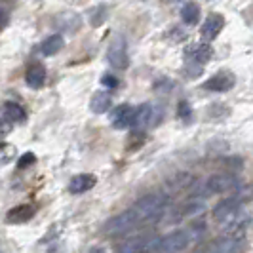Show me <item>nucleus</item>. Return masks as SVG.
<instances>
[{
  "mask_svg": "<svg viewBox=\"0 0 253 253\" xmlns=\"http://www.w3.org/2000/svg\"><path fill=\"white\" fill-rule=\"evenodd\" d=\"M223 27H225V19H223V15H219V13H211V15H208V17H206V21H204L200 33H202V37L206 38V40H213V38H217L219 35H221Z\"/></svg>",
  "mask_w": 253,
  "mask_h": 253,
  "instance_id": "nucleus-8",
  "label": "nucleus"
},
{
  "mask_svg": "<svg viewBox=\"0 0 253 253\" xmlns=\"http://www.w3.org/2000/svg\"><path fill=\"white\" fill-rule=\"evenodd\" d=\"M35 162H37V156H35L33 152H25V154L19 158V162H17V168H21V169H23V168H29L31 164H35Z\"/></svg>",
  "mask_w": 253,
  "mask_h": 253,
  "instance_id": "nucleus-22",
  "label": "nucleus"
},
{
  "mask_svg": "<svg viewBox=\"0 0 253 253\" xmlns=\"http://www.w3.org/2000/svg\"><path fill=\"white\" fill-rule=\"evenodd\" d=\"M101 84L105 86V88H116V86H118V80L111 75H105L101 78Z\"/></svg>",
  "mask_w": 253,
  "mask_h": 253,
  "instance_id": "nucleus-24",
  "label": "nucleus"
},
{
  "mask_svg": "<svg viewBox=\"0 0 253 253\" xmlns=\"http://www.w3.org/2000/svg\"><path fill=\"white\" fill-rule=\"evenodd\" d=\"M107 57H109V63L113 65L114 69H126L129 65V57H127V46L126 40L122 37H116L109 46L107 51Z\"/></svg>",
  "mask_w": 253,
  "mask_h": 253,
  "instance_id": "nucleus-6",
  "label": "nucleus"
},
{
  "mask_svg": "<svg viewBox=\"0 0 253 253\" xmlns=\"http://www.w3.org/2000/svg\"><path fill=\"white\" fill-rule=\"evenodd\" d=\"M234 84H236V76L230 71H219L215 76H211L210 80L204 82L202 88L208 91H228L234 88Z\"/></svg>",
  "mask_w": 253,
  "mask_h": 253,
  "instance_id": "nucleus-7",
  "label": "nucleus"
},
{
  "mask_svg": "<svg viewBox=\"0 0 253 253\" xmlns=\"http://www.w3.org/2000/svg\"><path fill=\"white\" fill-rule=\"evenodd\" d=\"M12 127H13V122L4 114V111L0 109V137L8 135V133L12 131Z\"/></svg>",
  "mask_w": 253,
  "mask_h": 253,
  "instance_id": "nucleus-21",
  "label": "nucleus"
},
{
  "mask_svg": "<svg viewBox=\"0 0 253 253\" xmlns=\"http://www.w3.org/2000/svg\"><path fill=\"white\" fill-rule=\"evenodd\" d=\"M152 118V107L149 103H143L137 109H133V120H131V126L135 127H145L147 124H151Z\"/></svg>",
  "mask_w": 253,
  "mask_h": 253,
  "instance_id": "nucleus-14",
  "label": "nucleus"
},
{
  "mask_svg": "<svg viewBox=\"0 0 253 253\" xmlns=\"http://www.w3.org/2000/svg\"><path fill=\"white\" fill-rule=\"evenodd\" d=\"M2 111H4V114L12 120L13 124H19V122H25V111L17 105V103H6L4 107H2Z\"/></svg>",
  "mask_w": 253,
  "mask_h": 253,
  "instance_id": "nucleus-18",
  "label": "nucleus"
},
{
  "mask_svg": "<svg viewBox=\"0 0 253 253\" xmlns=\"http://www.w3.org/2000/svg\"><path fill=\"white\" fill-rule=\"evenodd\" d=\"M111 120H113V126L116 127V129L129 127L131 126V120H133V107H129V105H120L113 113Z\"/></svg>",
  "mask_w": 253,
  "mask_h": 253,
  "instance_id": "nucleus-12",
  "label": "nucleus"
},
{
  "mask_svg": "<svg viewBox=\"0 0 253 253\" xmlns=\"http://www.w3.org/2000/svg\"><path fill=\"white\" fill-rule=\"evenodd\" d=\"M190 244L189 232L187 230H173L168 236H162L158 240V250L156 252H183Z\"/></svg>",
  "mask_w": 253,
  "mask_h": 253,
  "instance_id": "nucleus-5",
  "label": "nucleus"
},
{
  "mask_svg": "<svg viewBox=\"0 0 253 253\" xmlns=\"http://www.w3.org/2000/svg\"><path fill=\"white\" fill-rule=\"evenodd\" d=\"M240 187V179L232 177V175H211L206 181L204 190L208 194H232V192H238Z\"/></svg>",
  "mask_w": 253,
  "mask_h": 253,
  "instance_id": "nucleus-4",
  "label": "nucleus"
},
{
  "mask_svg": "<svg viewBox=\"0 0 253 253\" xmlns=\"http://www.w3.org/2000/svg\"><path fill=\"white\" fill-rule=\"evenodd\" d=\"M61 48H63V38H61V35H51V37H48L44 40L42 53L44 55H55Z\"/></svg>",
  "mask_w": 253,
  "mask_h": 253,
  "instance_id": "nucleus-17",
  "label": "nucleus"
},
{
  "mask_svg": "<svg viewBox=\"0 0 253 253\" xmlns=\"http://www.w3.org/2000/svg\"><path fill=\"white\" fill-rule=\"evenodd\" d=\"M177 114L179 118H183V120H189L192 111H190V105L187 101H181L179 103V109H177Z\"/></svg>",
  "mask_w": 253,
  "mask_h": 253,
  "instance_id": "nucleus-23",
  "label": "nucleus"
},
{
  "mask_svg": "<svg viewBox=\"0 0 253 253\" xmlns=\"http://www.w3.org/2000/svg\"><path fill=\"white\" fill-rule=\"evenodd\" d=\"M166 2H169V4H173V2H179V0H166Z\"/></svg>",
  "mask_w": 253,
  "mask_h": 253,
  "instance_id": "nucleus-26",
  "label": "nucleus"
},
{
  "mask_svg": "<svg viewBox=\"0 0 253 253\" xmlns=\"http://www.w3.org/2000/svg\"><path fill=\"white\" fill-rule=\"evenodd\" d=\"M185 55L192 59L194 63H208L211 57H213V48L208 44V42H200V44H192V46H187L185 50Z\"/></svg>",
  "mask_w": 253,
  "mask_h": 253,
  "instance_id": "nucleus-9",
  "label": "nucleus"
},
{
  "mask_svg": "<svg viewBox=\"0 0 253 253\" xmlns=\"http://www.w3.org/2000/svg\"><path fill=\"white\" fill-rule=\"evenodd\" d=\"M139 227V223H137V219L133 215V211L131 210H126V211H122V213H118V215L111 217L107 223H105V234H109V236H120V234H126L129 230H133V228Z\"/></svg>",
  "mask_w": 253,
  "mask_h": 253,
  "instance_id": "nucleus-2",
  "label": "nucleus"
},
{
  "mask_svg": "<svg viewBox=\"0 0 253 253\" xmlns=\"http://www.w3.org/2000/svg\"><path fill=\"white\" fill-rule=\"evenodd\" d=\"M181 19L187 23V25H196L198 19H200V6L196 2H187L183 8H181Z\"/></svg>",
  "mask_w": 253,
  "mask_h": 253,
  "instance_id": "nucleus-16",
  "label": "nucleus"
},
{
  "mask_svg": "<svg viewBox=\"0 0 253 253\" xmlns=\"http://www.w3.org/2000/svg\"><path fill=\"white\" fill-rule=\"evenodd\" d=\"M89 109H91V113H95V114L107 113V111L111 109V97H109L105 91L93 93V97H91V101H89Z\"/></svg>",
  "mask_w": 253,
  "mask_h": 253,
  "instance_id": "nucleus-15",
  "label": "nucleus"
},
{
  "mask_svg": "<svg viewBox=\"0 0 253 253\" xmlns=\"http://www.w3.org/2000/svg\"><path fill=\"white\" fill-rule=\"evenodd\" d=\"M4 21H6V12H4L2 8H0V25H2Z\"/></svg>",
  "mask_w": 253,
  "mask_h": 253,
  "instance_id": "nucleus-25",
  "label": "nucleus"
},
{
  "mask_svg": "<svg viewBox=\"0 0 253 253\" xmlns=\"http://www.w3.org/2000/svg\"><path fill=\"white\" fill-rule=\"evenodd\" d=\"M95 183H97L95 175H89V173H78V175H75V177L71 179V183H69V190H71L73 194H82V192H86V190L93 189V187H95Z\"/></svg>",
  "mask_w": 253,
  "mask_h": 253,
  "instance_id": "nucleus-11",
  "label": "nucleus"
},
{
  "mask_svg": "<svg viewBox=\"0 0 253 253\" xmlns=\"http://www.w3.org/2000/svg\"><path fill=\"white\" fill-rule=\"evenodd\" d=\"M89 15H91V25L93 27H99L105 21V17H107V10H105V6H97V8H93L91 12H89Z\"/></svg>",
  "mask_w": 253,
  "mask_h": 253,
  "instance_id": "nucleus-19",
  "label": "nucleus"
},
{
  "mask_svg": "<svg viewBox=\"0 0 253 253\" xmlns=\"http://www.w3.org/2000/svg\"><path fill=\"white\" fill-rule=\"evenodd\" d=\"M168 206H169V198L166 194H147V196L139 198L129 210L133 211V215H135L141 227V225H147V223L160 221L164 217Z\"/></svg>",
  "mask_w": 253,
  "mask_h": 253,
  "instance_id": "nucleus-1",
  "label": "nucleus"
},
{
  "mask_svg": "<svg viewBox=\"0 0 253 253\" xmlns=\"http://www.w3.org/2000/svg\"><path fill=\"white\" fill-rule=\"evenodd\" d=\"M158 240L160 236H151V234H135L129 236L118 246V252L135 253V252H156L158 250Z\"/></svg>",
  "mask_w": 253,
  "mask_h": 253,
  "instance_id": "nucleus-3",
  "label": "nucleus"
},
{
  "mask_svg": "<svg viewBox=\"0 0 253 253\" xmlns=\"http://www.w3.org/2000/svg\"><path fill=\"white\" fill-rule=\"evenodd\" d=\"M13 154H15V147L12 145H0V166L8 164L10 160L13 158Z\"/></svg>",
  "mask_w": 253,
  "mask_h": 253,
  "instance_id": "nucleus-20",
  "label": "nucleus"
},
{
  "mask_svg": "<svg viewBox=\"0 0 253 253\" xmlns=\"http://www.w3.org/2000/svg\"><path fill=\"white\" fill-rule=\"evenodd\" d=\"M25 82L29 84V88H33V89L42 88V86H44V82H46V69L38 63L31 65V67L27 69Z\"/></svg>",
  "mask_w": 253,
  "mask_h": 253,
  "instance_id": "nucleus-13",
  "label": "nucleus"
},
{
  "mask_svg": "<svg viewBox=\"0 0 253 253\" xmlns=\"http://www.w3.org/2000/svg\"><path fill=\"white\" fill-rule=\"evenodd\" d=\"M35 213H37L35 206H31V204H21V206H15L13 210L8 211L6 221L12 223V225H21V223L31 221V219L35 217Z\"/></svg>",
  "mask_w": 253,
  "mask_h": 253,
  "instance_id": "nucleus-10",
  "label": "nucleus"
}]
</instances>
